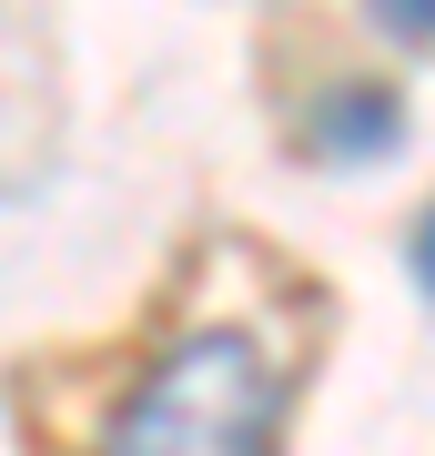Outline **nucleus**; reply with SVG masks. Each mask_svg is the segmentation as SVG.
I'll use <instances>...</instances> for the list:
<instances>
[{
  "label": "nucleus",
  "mask_w": 435,
  "mask_h": 456,
  "mask_svg": "<svg viewBox=\"0 0 435 456\" xmlns=\"http://www.w3.org/2000/svg\"><path fill=\"white\" fill-rule=\"evenodd\" d=\"M284 386L243 335H182L112 416L101 456H274Z\"/></svg>",
  "instance_id": "obj_1"
},
{
  "label": "nucleus",
  "mask_w": 435,
  "mask_h": 456,
  "mask_svg": "<svg viewBox=\"0 0 435 456\" xmlns=\"http://www.w3.org/2000/svg\"><path fill=\"white\" fill-rule=\"evenodd\" d=\"M314 152H334V163H375V152L405 132V112H395V92H375V82H344V92H324L314 102Z\"/></svg>",
  "instance_id": "obj_2"
},
{
  "label": "nucleus",
  "mask_w": 435,
  "mask_h": 456,
  "mask_svg": "<svg viewBox=\"0 0 435 456\" xmlns=\"http://www.w3.org/2000/svg\"><path fill=\"white\" fill-rule=\"evenodd\" d=\"M395 41H435V0H405V11H375Z\"/></svg>",
  "instance_id": "obj_3"
},
{
  "label": "nucleus",
  "mask_w": 435,
  "mask_h": 456,
  "mask_svg": "<svg viewBox=\"0 0 435 456\" xmlns=\"http://www.w3.org/2000/svg\"><path fill=\"white\" fill-rule=\"evenodd\" d=\"M405 254H415V284L435 294V203H425V224H415V244H405Z\"/></svg>",
  "instance_id": "obj_4"
}]
</instances>
